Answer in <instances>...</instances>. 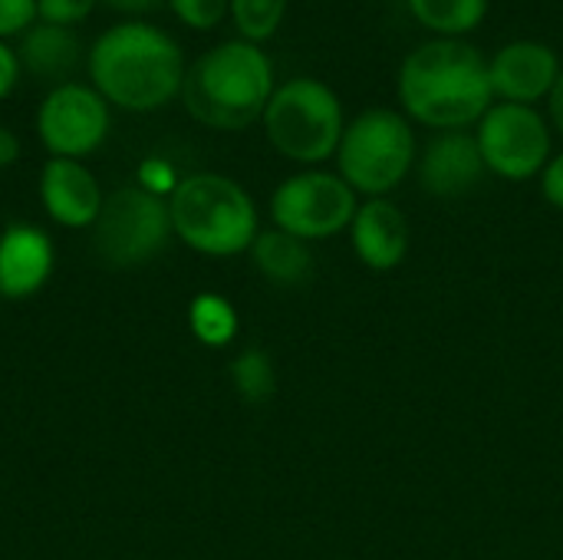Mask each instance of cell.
I'll return each instance as SVG.
<instances>
[{
    "label": "cell",
    "instance_id": "obj_1",
    "mask_svg": "<svg viewBox=\"0 0 563 560\" xmlns=\"http://www.w3.org/2000/svg\"><path fill=\"white\" fill-rule=\"evenodd\" d=\"M185 69L181 43L148 20L106 26L86 53L89 86L125 112H155L178 99Z\"/></svg>",
    "mask_w": 563,
    "mask_h": 560
},
{
    "label": "cell",
    "instance_id": "obj_2",
    "mask_svg": "<svg viewBox=\"0 0 563 560\" xmlns=\"http://www.w3.org/2000/svg\"><path fill=\"white\" fill-rule=\"evenodd\" d=\"M399 102L416 122L452 132L478 125L495 106L488 59L465 40H429L399 66Z\"/></svg>",
    "mask_w": 563,
    "mask_h": 560
},
{
    "label": "cell",
    "instance_id": "obj_3",
    "mask_svg": "<svg viewBox=\"0 0 563 560\" xmlns=\"http://www.w3.org/2000/svg\"><path fill=\"white\" fill-rule=\"evenodd\" d=\"M274 89V63L264 46L238 36L214 43L185 69L181 102L195 122L234 132L264 116Z\"/></svg>",
    "mask_w": 563,
    "mask_h": 560
},
{
    "label": "cell",
    "instance_id": "obj_4",
    "mask_svg": "<svg viewBox=\"0 0 563 560\" xmlns=\"http://www.w3.org/2000/svg\"><path fill=\"white\" fill-rule=\"evenodd\" d=\"M172 231L198 254L231 257L254 244L257 208L251 195L228 175L198 172L175 185L168 195Z\"/></svg>",
    "mask_w": 563,
    "mask_h": 560
},
{
    "label": "cell",
    "instance_id": "obj_5",
    "mask_svg": "<svg viewBox=\"0 0 563 560\" xmlns=\"http://www.w3.org/2000/svg\"><path fill=\"white\" fill-rule=\"evenodd\" d=\"M261 122H264L267 142L284 158H294V162L330 158L340 149V139L346 129L340 96L313 76H297V79L280 83Z\"/></svg>",
    "mask_w": 563,
    "mask_h": 560
},
{
    "label": "cell",
    "instance_id": "obj_6",
    "mask_svg": "<svg viewBox=\"0 0 563 560\" xmlns=\"http://www.w3.org/2000/svg\"><path fill=\"white\" fill-rule=\"evenodd\" d=\"M336 158L340 178L353 191L383 198L409 175L416 162V135L402 112L366 109L343 129Z\"/></svg>",
    "mask_w": 563,
    "mask_h": 560
},
{
    "label": "cell",
    "instance_id": "obj_7",
    "mask_svg": "<svg viewBox=\"0 0 563 560\" xmlns=\"http://www.w3.org/2000/svg\"><path fill=\"white\" fill-rule=\"evenodd\" d=\"M168 198H158L139 185L115 188L106 195L102 211L92 224L96 254L109 267H142L152 261L172 238Z\"/></svg>",
    "mask_w": 563,
    "mask_h": 560
},
{
    "label": "cell",
    "instance_id": "obj_8",
    "mask_svg": "<svg viewBox=\"0 0 563 560\" xmlns=\"http://www.w3.org/2000/svg\"><path fill=\"white\" fill-rule=\"evenodd\" d=\"M356 191L330 172H300L277 185L271 198L274 224L300 241L343 231L356 218Z\"/></svg>",
    "mask_w": 563,
    "mask_h": 560
},
{
    "label": "cell",
    "instance_id": "obj_9",
    "mask_svg": "<svg viewBox=\"0 0 563 560\" xmlns=\"http://www.w3.org/2000/svg\"><path fill=\"white\" fill-rule=\"evenodd\" d=\"M112 129V106L89 83L53 86L36 109V135L49 158H86Z\"/></svg>",
    "mask_w": 563,
    "mask_h": 560
},
{
    "label": "cell",
    "instance_id": "obj_10",
    "mask_svg": "<svg viewBox=\"0 0 563 560\" xmlns=\"http://www.w3.org/2000/svg\"><path fill=\"white\" fill-rule=\"evenodd\" d=\"M478 149L488 172L525 182L551 162V129L534 106L495 102L478 122Z\"/></svg>",
    "mask_w": 563,
    "mask_h": 560
},
{
    "label": "cell",
    "instance_id": "obj_11",
    "mask_svg": "<svg viewBox=\"0 0 563 560\" xmlns=\"http://www.w3.org/2000/svg\"><path fill=\"white\" fill-rule=\"evenodd\" d=\"M561 69L558 53L541 40H515L488 59L495 99L515 106H534L538 99H548Z\"/></svg>",
    "mask_w": 563,
    "mask_h": 560
},
{
    "label": "cell",
    "instance_id": "obj_12",
    "mask_svg": "<svg viewBox=\"0 0 563 560\" xmlns=\"http://www.w3.org/2000/svg\"><path fill=\"white\" fill-rule=\"evenodd\" d=\"M102 188L79 158H49L40 168V205L63 228H92L102 211Z\"/></svg>",
    "mask_w": 563,
    "mask_h": 560
},
{
    "label": "cell",
    "instance_id": "obj_13",
    "mask_svg": "<svg viewBox=\"0 0 563 560\" xmlns=\"http://www.w3.org/2000/svg\"><path fill=\"white\" fill-rule=\"evenodd\" d=\"M485 168L478 139L465 129H452L439 132L426 145L419 158V182L435 198H459L482 182Z\"/></svg>",
    "mask_w": 563,
    "mask_h": 560
},
{
    "label": "cell",
    "instance_id": "obj_14",
    "mask_svg": "<svg viewBox=\"0 0 563 560\" xmlns=\"http://www.w3.org/2000/svg\"><path fill=\"white\" fill-rule=\"evenodd\" d=\"M53 241L36 224H7L0 234V297L26 300L53 274Z\"/></svg>",
    "mask_w": 563,
    "mask_h": 560
},
{
    "label": "cell",
    "instance_id": "obj_15",
    "mask_svg": "<svg viewBox=\"0 0 563 560\" xmlns=\"http://www.w3.org/2000/svg\"><path fill=\"white\" fill-rule=\"evenodd\" d=\"M353 248L373 271H393L409 251V224L406 215L386 201L373 198L366 201L353 218Z\"/></svg>",
    "mask_w": 563,
    "mask_h": 560
},
{
    "label": "cell",
    "instance_id": "obj_16",
    "mask_svg": "<svg viewBox=\"0 0 563 560\" xmlns=\"http://www.w3.org/2000/svg\"><path fill=\"white\" fill-rule=\"evenodd\" d=\"M89 50H82V40L69 26H53L36 20L20 40H16V56L23 73L43 83H69V76L79 69Z\"/></svg>",
    "mask_w": 563,
    "mask_h": 560
},
{
    "label": "cell",
    "instance_id": "obj_17",
    "mask_svg": "<svg viewBox=\"0 0 563 560\" xmlns=\"http://www.w3.org/2000/svg\"><path fill=\"white\" fill-rule=\"evenodd\" d=\"M251 254H254V264L257 271L274 281V284H284V287H294L300 281L310 277V267H313V257H310V248L287 234V231H261L251 244Z\"/></svg>",
    "mask_w": 563,
    "mask_h": 560
},
{
    "label": "cell",
    "instance_id": "obj_18",
    "mask_svg": "<svg viewBox=\"0 0 563 560\" xmlns=\"http://www.w3.org/2000/svg\"><path fill=\"white\" fill-rule=\"evenodd\" d=\"M412 17L442 40H462L488 17V0H409Z\"/></svg>",
    "mask_w": 563,
    "mask_h": 560
},
{
    "label": "cell",
    "instance_id": "obj_19",
    "mask_svg": "<svg viewBox=\"0 0 563 560\" xmlns=\"http://www.w3.org/2000/svg\"><path fill=\"white\" fill-rule=\"evenodd\" d=\"M188 327L205 347H228L238 333V314L224 297L201 294L188 307Z\"/></svg>",
    "mask_w": 563,
    "mask_h": 560
},
{
    "label": "cell",
    "instance_id": "obj_20",
    "mask_svg": "<svg viewBox=\"0 0 563 560\" xmlns=\"http://www.w3.org/2000/svg\"><path fill=\"white\" fill-rule=\"evenodd\" d=\"M287 3L290 0H228V17L234 20L241 40L264 43L280 30Z\"/></svg>",
    "mask_w": 563,
    "mask_h": 560
},
{
    "label": "cell",
    "instance_id": "obj_21",
    "mask_svg": "<svg viewBox=\"0 0 563 560\" xmlns=\"http://www.w3.org/2000/svg\"><path fill=\"white\" fill-rule=\"evenodd\" d=\"M231 380H234V389L241 393V399H247V403H264L277 389L271 356L261 350H244L231 363Z\"/></svg>",
    "mask_w": 563,
    "mask_h": 560
},
{
    "label": "cell",
    "instance_id": "obj_22",
    "mask_svg": "<svg viewBox=\"0 0 563 560\" xmlns=\"http://www.w3.org/2000/svg\"><path fill=\"white\" fill-rule=\"evenodd\" d=\"M165 3L191 30H214L228 17V0H165Z\"/></svg>",
    "mask_w": 563,
    "mask_h": 560
},
{
    "label": "cell",
    "instance_id": "obj_23",
    "mask_svg": "<svg viewBox=\"0 0 563 560\" xmlns=\"http://www.w3.org/2000/svg\"><path fill=\"white\" fill-rule=\"evenodd\" d=\"M99 0H36V20L53 23V26H69L76 30L92 17Z\"/></svg>",
    "mask_w": 563,
    "mask_h": 560
},
{
    "label": "cell",
    "instance_id": "obj_24",
    "mask_svg": "<svg viewBox=\"0 0 563 560\" xmlns=\"http://www.w3.org/2000/svg\"><path fill=\"white\" fill-rule=\"evenodd\" d=\"M36 23V0H0V40H20Z\"/></svg>",
    "mask_w": 563,
    "mask_h": 560
},
{
    "label": "cell",
    "instance_id": "obj_25",
    "mask_svg": "<svg viewBox=\"0 0 563 560\" xmlns=\"http://www.w3.org/2000/svg\"><path fill=\"white\" fill-rule=\"evenodd\" d=\"M178 182H181V178H175V168H172L165 158H145V162L139 165V188H145V191H152V195H158V198L172 195Z\"/></svg>",
    "mask_w": 563,
    "mask_h": 560
},
{
    "label": "cell",
    "instance_id": "obj_26",
    "mask_svg": "<svg viewBox=\"0 0 563 560\" xmlns=\"http://www.w3.org/2000/svg\"><path fill=\"white\" fill-rule=\"evenodd\" d=\"M20 73H23V66H20L16 46H10L7 40H0V99H7L16 89Z\"/></svg>",
    "mask_w": 563,
    "mask_h": 560
},
{
    "label": "cell",
    "instance_id": "obj_27",
    "mask_svg": "<svg viewBox=\"0 0 563 560\" xmlns=\"http://www.w3.org/2000/svg\"><path fill=\"white\" fill-rule=\"evenodd\" d=\"M541 188H544V198L554 205V208H563V152L554 155L548 162V168L541 172Z\"/></svg>",
    "mask_w": 563,
    "mask_h": 560
},
{
    "label": "cell",
    "instance_id": "obj_28",
    "mask_svg": "<svg viewBox=\"0 0 563 560\" xmlns=\"http://www.w3.org/2000/svg\"><path fill=\"white\" fill-rule=\"evenodd\" d=\"M102 7H109V10H115V13H125V17H145V13H152V10H158L165 0H99Z\"/></svg>",
    "mask_w": 563,
    "mask_h": 560
},
{
    "label": "cell",
    "instance_id": "obj_29",
    "mask_svg": "<svg viewBox=\"0 0 563 560\" xmlns=\"http://www.w3.org/2000/svg\"><path fill=\"white\" fill-rule=\"evenodd\" d=\"M20 158V139L13 129L0 125V168H10Z\"/></svg>",
    "mask_w": 563,
    "mask_h": 560
},
{
    "label": "cell",
    "instance_id": "obj_30",
    "mask_svg": "<svg viewBox=\"0 0 563 560\" xmlns=\"http://www.w3.org/2000/svg\"><path fill=\"white\" fill-rule=\"evenodd\" d=\"M548 102H551V122L558 125V132L563 135V69L558 83H554V89H551V96H548Z\"/></svg>",
    "mask_w": 563,
    "mask_h": 560
}]
</instances>
